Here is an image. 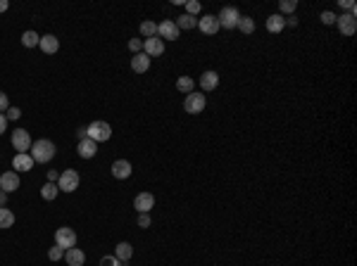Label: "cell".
<instances>
[{
	"mask_svg": "<svg viewBox=\"0 0 357 266\" xmlns=\"http://www.w3.org/2000/svg\"><path fill=\"white\" fill-rule=\"evenodd\" d=\"M217 19H219V27H224V29H236L241 15H238L236 8H224L219 15H217Z\"/></svg>",
	"mask_w": 357,
	"mask_h": 266,
	"instance_id": "8992f818",
	"label": "cell"
},
{
	"mask_svg": "<svg viewBox=\"0 0 357 266\" xmlns=\"http://www.w3.org/2000/svg\"><path fill=\"white\" fill-rule=\"evenodd\" d=\"M79 155L83 157V159H91V157L98 155V143L95 140H91V138H83V140H79Z\"/></svg>",
	"mask_w": 357,
	"mask_h": 266,
	"instance_id": "5bb4252c",
	"label": "cell"
},
{
	"mask_svg": "<svg viewBox=\"0 0 357 266\" xmlns=\"http://www.w3.org/2000/svg\"><path fill=\"white\" fill-rule=\"evenodd\" d=\"M76 138H79V140H83V138H88V133H86V129H79V131H76Z\"/></svg>",
	"mask_w": 357,
	"mask_h": 266,
	"instance_id": "b9f144b4",
	"label": "cell"
},
{
	"mask_svg": "<svg viewBox=\"0 0 357 266\" xmlns=\"http://www.w3.org/2000/svg\"><path fill=\"white\" fill-rule=\"evenodd\" d=\"M134 207H136L138 214H148V211L155 207V197H153V193H138L136 200H134Z\"/></svg>",
	"mask_w": 357,
	"mask_h": 266,
	"instance_id": "4fadbf2b",
	"label": "cell"
},
{
	"mask_svg": "<svg viewBox=\"0 0 357 266\" xmlns=\"http://www.w3.org/2000/svg\"><path fill=\"white\" fill-rule=\"evenodd\" d=\"M12 223H15V214L5 207H0V228H12Z\"/></svg>",
	"mask_w": 357,
	"mask_h": 266,
	"instance_id": "d4e9b609",
	"label": "cell"
},
{
	"mask_svg": "<svg viewBox=\"0 0 357 266\" xmlns=\"http://www.w3.org/2000/svg\"><path fill=\"white\" fill-rule=\"evenodd\" d=\"M198 27H200L202 34H207V36H214L217 31H219V19H217V15H205V17L198 19Z\"/></svg>",
	"mask_w": 357,
	"mask_h": 266,
	"instance_id": "30bf717a",
	"label": "cell"
},
{
	"mask_svg": "<svg viewBox=\"0 0 357 266\" xmlns=\"http://www.w3.org/2000/svg\"><path fill=\"white\" fill-rule=\"evenodd\" d=\"M79 183H81V178H79V174L74 169H64L62 174H60V178H57V188L62 193H74L79 188Z\"/></svg>",
	"mask_w": 357,
	"mask_h": 266,
	"instance_id": "3957f363",
	"label": "cell"
},
{
	"mask_svg": "<svg viewBox=\"0 0 357 266\" xmlns=\"http://www.w3.org/2000/svg\"><path fill=\"white\" fill-rule=\"evenodd\" d=\"M236 29H241V31H243V34H253V31H255V22H253V17H241L238 19V27Z\"/></svg>",
	"mask_w": 357,
	"mask_h": 266,
	"instance_id": "f1b7e54d",
	"label": "cell"
},
{
	"mask_svg": "<svg viewBox=\"0 0 357 266\" xmlns=\"http://www.w3.org/2000/svg\"><path fill=\"white\" fill-rule=\"evenodd\" d=\"M48 259L50 261H60V259H64V249L62 247H50V252H48Z\"/></svg>",
	"mask_w": 357,
	"mask_h": 266,
	"instance_id": "4dcf8cb0",
	"label": "cell"
},
{
	"mask_svg": "<svg viewBox=\"0 0 357 266\" xmlns=\"http://www.w3.org/2000/svg\"><path fill=\"white\" fill-rule=\"evenodd\" d=\"M8 8H10V3H8V0H0V12H5Z\"/></svg>",
	"mask_w": 357,
	"mask_h": 266,
	"instance_id": "ee69618b",
	"label": "cell"
},
{
	"mask_svg": "<svg viewBox=\"0 0 357 266\" xmlns=\"http://www.w3.org/2000/svg\"><path fill=\"white\" fill-rule=\"evenodd\" d=\"M129 50H131L134 55H136V53H141V50H143V41H138V38H131V41H129Z\"/></svg>",
	"mask_w": 357,
	"mask_h": 266,
	"instance_id": "d6a6232c",
	"label": "cell"
},
{
	"mask_svg": "<svg viewBox=\"0 0 357 266\" xmlns=\"http://www.w3.org/2000/svg\"><path fill=\"white\" fill-rule=\"evenodd\" d=\"M114 257H117L119 261H129V259L134 257V247H131L129 242H119L117 249H114Z\"/></svg>",
	"mask_w": 357,
	"mask_h": 266,
	"instance_id": "7402d4cb",
	"label": "cell"
},
{
	"mask_svg": "<svg viewBox=\"0 0 357 266\" xmlns=\"http://www.w3.org/2000/svg\"><path fill=\"white\" fill-rule=\"evenodd\" d=\"M143 53H146L148 57L162 55V53H165V41H162L160 36H155V38H146V41H143Z\"/></svg>",
	"mask_w": 357,
	"mask_h": 266,
	"instance_id": "9c48e42d",
	"label": "cell"
},
{
	"mask_svg": "<svg viewBox=\"0 0 357 266\" xmlns=\"http://www.w3.org/2000/svg\"><path fill=\"white\" fill-rule=\"evenodd\" d=\"M0 190H3V193L19 190V174L17 171H5V174L0 176Z\"/></svg>",
	"mask_w": 357,
	"mask_h": 266,
	"instance_id": "7c38bea8",
	"label": "cell"
},
{
	"mask_svg": "<svg viewBox=\"0 0 357 266\" xmlns=\"http://www.w3.org/2000/svg\"><path fill=\"white\" fill-rule=\"evenodd\" d=\"M57 178H60V176H57V171H48V181H50V183H55Z\"/></svg>",
	"mask_w": 357,
	"mask_h": 266,
	"instance_id": "60d3db41",
	"label": "cell"
},
{
	"mask_svg": "<svg viewBox=\"0 0 357 266\" xmlns=\"http://www.w3.org/2000/svg\"><path fill=\"white\" fill-rule=\"evenodd\" d=\"M340 3V8H348L350 10V15H355L357 12V8H355V3H352V0H338Z\"/></svg>",
	"mask_w": 357,
	"mask_h": 266,
	"instance_id": "74e56055",
	"label": "cell"
},
{
	"mask_svg": "<svg viewBox=\"0 0 357 266\" xmlns=\"http://www.w3.org/2000/svg\"><path fill=\"white\" fill-rule=\"evenodd\" d=\"M86 133H88V138L95 140V143H105V140L112 138V126L107 121H93L91 126H86Z\"/></svg>",
	"mask_w": 357,
	"mask_h": 266,
	"instance_id": "7a4b0ae2",
	"label": "cell"
},
{
	"mask_svg": "<svg viewBox=\"0 0 357 266\" xmlns=\"http://www.w3.org/2000/svg\"><path fill=\"white\" fill-rule=\"evenodd\" d=\"M157 36L167 38V41H176L179 38V27H176L172 19H165V22L157 24Z\"/></svg>",
	"mask_w": 357,
	"mask_h": 266,
	"instance_id": "8fae6325",
	"label": "cell"
},
{
	"mask_svg": "<svg viewBox=\"0 0 357 266\" xmlns=\"http://www.w3.org/2000/svg\"><path fill=\"white\" fill-rule=\"evenodd\" d=\"M12 166H15V171H31V166H34V157L27 155V152H19V155L12 159Z\"/></svg>",
	"mask_w": 357,
	"mask_h": 266,
	"instance_id": "2e32d148",
	"label": "cell"
},
{
	"mask_svg": "<svg viewBox=\"0 0 357 266\" xmlns=\"http://www.w3.org/2000/svg\"><path fill=\"white\" fill-rule=\"evenodd\" d=\"M200 10H202V5L198 0H188V3H186V15H193V17H195Z\"/></svg>",
	"mask_w": 357,
	"mask_h": 266,
	"instance_id": "f546056e",
	"label": "cell"
},
{
	"mask_svg": "<svg viewBox=\"0 0 357 266\" xmlns=\"http://www.w3.org/2000/svg\"><path fill=\"white\" fill-rule=\"evenodd\" d=\"M321 22H324V24H336V15L329 12V10H324V12H321Z\"/></svg>",
	"mask_w": 357,
	"mask_h": 266,
	"instance_id": "836d02e7",
	"label": "cell"
},
{
	"mask_svg": "<svg viewBox=\"0 0 357 266\" xmlns=\"http://www.w3.org/2000/svg\"><path fill=\"white\" fill-rule=\"evenodd\" d=\"M138 226H141V228H148V226H150V216H148V214H138V221H136Z\"/></svg>",
	"mask_w": 357,
	"mask_h": 266,
	"instance_id": "8d00e7d4",
	"label": "cell"
},
{
	"mask_svg": "<svg viewBox=\"0 0 357 266\" xmlns=\"http://www.w3.org/2000/svg\"><path fill=\"white\" fill-rule=\"evenodd\" d=\"M295 8H298L295 0H281V3H279V10H281V12H293Z\"/></svg>",
	"mask_w": 357,
	"mask_h": 266,
	"instance_id": "1f68e13d",
	"label": "cell"
},
{
	"mask_svg": "<svg viewBox=\"0 0 357 266\" xmlns=\"http://www.w3.org/2000/svg\"><path fill=\"white\" fill-rule=\"evenodd\" d=\"M174 24L179 27V31H181V29H193V27H198V19L193 17V15H181V17H176Z\"/></svg>",
	"mask_w": 357,
	"mask_h": 266,
	"instance_id": "603a6c76",
	"label": "cell"
},
{
	"mask_svg": "<svg viewBox=\"0 0 357 266\" xmlns=\"http://www.w3.org/2000/svg\"><path fill=\"white\" fill-rule=\"evenodd\" d=\"M112 176L119 178V181L129 178V176H131V164H129L127 159H117V162L112 164Z\"/></svg>",
	"mask_w": 357,
	"mask_h": 266,
	"instance_id": "ac0fdd59",
	"label": "cell"
},
{
	"mask_svg": "<svg viewBox=\"0 0 357 266\" xmlns=\"http://www.w3.org/2000/svg\"><path fill=\"white\" fill-rule=\"evenodd\" d=\"M193 86H195V83H193L191 76H179V79H176V91L186 93V95L193 93Z\"/></svg>",
	"mask_w": 357,
	"mask_h": 266,
	"instance_id": "cb8c5ba5",
	"label": "cell"
},
{
	"mask_svg": "<svg viewBox=\"0 0 357 266\" xmlns=\"http://www.w3.org/2000/svg\"><path fill=\"white\" fill-rule=\"evenodd\" d=\"M57 147L53 140H36V143H31V157H34V162H38V164H46V162H50L53 157H55Z\"/></svg>",
	"mask_w": 357,
	"mask_h": 266,
	"instance_id": "6da1fadb",
	"label": "cell"
},
{
	"mask_svg": "<svg viewBox=\"0 0 357 266\" xmlns=\"http://www.w3.org/2000/svg\"><path fill=\"white\" fill-rule=\"evenodd\" d=\"M41 197H43V200H48V202L55 200V197H57V185L48 181V183L41 188Z\"/></svg>",
	"mask_w": 357,
	"mask_h": 266,
	"instance_id": "83f0119b",
	"label": "cell"
},
{
	"mask_svg": "<svg viewBox=\"0 0 357 266\" xmlns=\"http://www.w3.org/2000/svg\"><path fill=\"white\" fill-rule=\"evenodd\" d=\"M5 202H8V193L0 190V207H5Z\"/></svg>",
	"mask_w": 357,
	"mask_h": 266,
	"instance_id": "7bdbcfd3",
	"label": "cell"
},
{
	"mask_svg": "<svg viewBox=\"0 0 357 266\" xmlns=\"http://www.w3.org/2000/svg\"><path fill=\"white\" fill-rule=\"evenodd\" d=\"M22 43L27 48H36L38 43H41V38H38L36 31H24V34H22Z\"/></svg>",
	"mask_w": 357,
	"mask_h": 266,
	"instance_id": "4316f807",
	"label": "cell"
},
{
	"mask_svg": "<svg viewBox=\"0 0 357 266\" xmlns=\"http://www.w3.org/2000/svg\"><path fill=\"white\" fill-rule=\"evenodd\" d=\"M141 34H143V36L146 38H155L157 36V24L155 22H150V19H148V22H141Z\"/></svg>",
	"mask_w": 357,
	"mask_h": 266,
	"instance_id": "484cf974",
	"label": "cell"
},
{
	"mask_svg": "<svg viewBox=\"0 0 357 266\" xmlns=\"http://www.w3.org/2000/svg\"><path fill=\"white\" fill-rule=\"evenodd\" d=\"M5 126H8V117H5V114H0V133L5 131Z\"/></svg>",
	"mask_w": 357,
	"mask_h": 266,
	"instance_id": "ab89813d",
	"label": "cell"
},
{
	"mask_svg": "<svg viewBox=\"0 0 357 266\" xmlns=\"http://www.w3.org/2000/svg\"><path fill=\"white\" fill-rule=\"evenodd\" d=\"M55 245L62 249H72L76 247V233H74L72 228H67V226H62V228L55 230Z\"/></svg>",
	"mask_w": 357,
	"mask_h": 266,
	"instance_id": "5b68a950",
	"label": "cell"
},
{
	"mask_svg": "<svg viewBox=\"0 0 357 266\" xmlns=\"http://www.w3.org/2000/svg\"><path fill=\"white\" fill-rule=\"evenodd\" d=\"M148 67H150V57L146 53H136V55L131 57V69L136 74H146Z\"/></svg>",
	"mask_w": 357,
	"mask_h": 266,
	"instance_id": "9a60e30c",
	"label": "cell"
},
{
	"mask_svg": "<svg viewBox=\"0 0 357 266\" xmlns=\"http://www.w3.org/2000/svg\"><path fill=\"white\" fill-rule=\"evenodd\" d=\"M284 27H286L284 15H269V17H267V31H272V34H279V31H281Z\"/></svg>",
	"mask_w": 357,
	"mask_h": 266,
	"instance_id": "44dd1931",
	"label": "cell"
},
{
	"mask_svg": "<svg viewBox=\"0 0 357 266\" xmlns=\"http://www.w3.org/2000/svg\"><path fill=\"white\" fill-rule=\"evenodd\" d=\"M64 261H67L69 266H83V261H86V254H83L81 249H76V247L64 249Z\"/></svg>",
	"mask_w": 357,
	"mask_h": 266,
	"instance_id": "d6986e66",
	"label": "cell"
},
{
	"mask_svg": "<svg viewBox=\"0 0 357 266\" xmlns=\"http://www.w3.org/2000/svg\"><path fill=\"white\" fill-rule=\"evenodd\" d=\"M200 86L205 91H214L217 86H219V74L217 72H205L200 76Z\"/></svg>",
	"mask_w": 357,
	"mask_h": 266,
	"instance_id": "ffe728a7",
	"label": "cell"
},
{
	"mask_svg": "<svg viewBox=\"0 0 357 266\" xmlns=\"http://www.w3.org/2000/svg\"><path fill=\"white\" fill-rule=\"evenodd\" d=\"M5 117H8V119H19V117H22V112H19V107H10Z\"/></svg>",
	"mask_w": 357,
	"mask_h": 266,
	"instance_id": "f35d334b",
	"label": "cell"
},
{
	"mask_svg": "<svg viewBox=\"0 0 357 266\" xmlns=\"http://www.w3.org/2000/svg\"><path fill=\"white\" fill-rule=\"evenodd\" d=\"M12 147H15L17 152L31 150V136H29V131H24V129L15 131V133H12Z\"/></svg>",
	"mask_w": 357,
	"mask_h": 266,
	"instance_id": "52a82bcc",
	"label": "cell"
},
{
	"mask_svg": "<svg viewBox=\"0 0 357 266\" xmlns=\"http://www.w3.org/2000/svg\"><path fill=\"white\" fill-rule=\"evenodd\" d=\"M10 110V102H8V95H5V93L0 91V114H3V112H8Z\"/></svg>",
	"mask_w": 357,
	"mask_h": 266,
	"instance_id": "d590c367",
	"label": "cell"
},
{
	"mask_svg": "<svg viewBox=\"0 0 357 266\" xmlns=\"http://www.w3.org/2000/svg\"><path fill=\"white\" fill-rule=\"evenodd\" d=\"M205 105H207V98L202 95V93H188L186 95V100H183V110L188 112V114H200L205 110Z\"/></svg>",
	"mask_w": 357,
	"mask_h": 266,
	"instance_id": "277c9868",
	"label": "cell"
},
{
	"mask_svg": "<svg viewBox=\"0 0 357 266\" xmlns=\"http://www.w3.org/2000/svg\"><path fill=\"white\" fill-rule=\"evenodd\" d=\"M100 266H122V261H119L117 257H102Z\"/></svg>",
	"mask_w": 357,
	"mask_h": 266,
	"instance_id": "e575fe53",
	"label": "cell"
},
{
	"mask_svg": "<svg viewBox=\"0 0 357 266\" xmlns=\"http://www.w3.org/2000/svg\"><path fill=\"white\" fill-rule=\"evenodd\" d=\"M336 24H338V29H340V34L343 36H352L357 31V19H355V15H340V17H336Z\"/></svg>",
	"mask_w": 357,
	"mask_h": 266,
	"instance_id": "ba28073f",
	"label": "cell"
},
{
	"mask_svg": "<svg viewBox=\"0 0 357 266\" xmlns=\"http://www.w3.org/2000/svg\"><path fill=\"white\" fill-rule=\"evenodd\" d=\"M41 50L43 53H48V55H53V53H57L60 50V41H57V36H53V34H46V36H41Z\"/></svg>",
	"mask_w": 357,
	"mask_h": 266,
	"instance_id": "e0dca14e",
	"label": "cell"
}]
</instances>
